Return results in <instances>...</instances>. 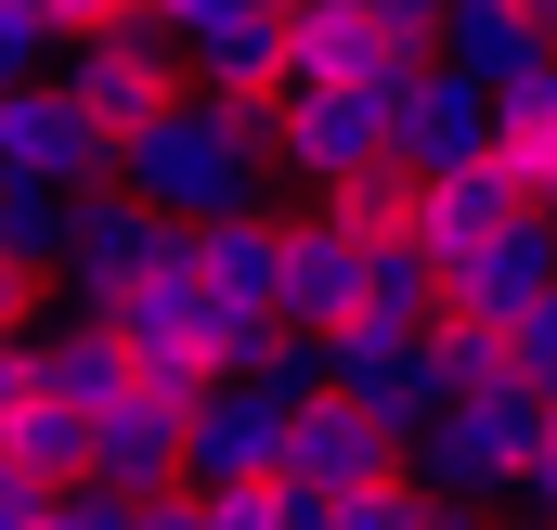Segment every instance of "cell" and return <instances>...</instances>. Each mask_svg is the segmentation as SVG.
I'll list each match as a JSON object with an SVG mask.
<instances>
[{"instance_id":"obj_1","label":"cell","mask_w":557,"mask_h":530,"mask_svg":"<svg viewBox=\"0 0 557 530\" xmlns=\"http://www.w3.org/2000/svg\"><path fill=\"white\" fill-rule=\"evenodd\" d=\"M260 168H273V155L234 130L208 91H195V104H169V117L131 142V194H156L169 220H234V207H260Z\"/></svg>"},{"instance_id":"obj_2","label":"cell","mask_w":557,"mask_h":530,"mask_svg":"<svg viewBox=\"0 0 557 530\" xmlns=\"http://www.w3.org/2000/svg\"><path fill=\"white\" fill-rule=\"evenodd\" d=\"M545 414H557V389H545V376H506V389L454 401V414L416 440V466L441 479V492L493 505V492H519V479H532V453H545Z\"/></svg>"},{"instance_id":"obj_3","label":"cell","mask_w":557,"mask_h":530,"mask_svg":"<svg viewBox=\"0 0 557 530\" xmlns=\"http://www.w3.org/2000/svg\"><path fill=\"white\" fill-rule=\"evenodd\" d=\"M65 91L91 104V130L131 155L169 104H195V52H182L169 26H117V39H78V52H65Z\"/></svg>"},{"instance_id":"obj_4","label":"cell","mask_w":557,"mask_h":530,"mask_svg":"<svg viewBox=\"0 0 557 530\" xmlns=\"http://www.w3.org/2000/svg\"><path fill=\"white\" fill-rule=\"evenodd\" d=\"M195 247V220H169L156 194L131 181H104V194H78V220H65V311H117L156 260H182Z\"/></svg>"},{"instance_id":"obj_5","label":"cell","mask_w":557,"mask_h":530,"mask_svg":"<svg viewBox=\"0 0 557 530\" xmlns=\"http://www.w3.org/2000/svg\"><path fill=\"white\" fill-rule=\"evenodd\" d=\"M376 155H403V78H376V91L285 78V181L337 194V181H350V168H376Z\"/></svg>"},{"instance_id":"obj_6","label":"cell","mask_w":557,"mask_h":530,"mask_svg":"<svg viewBox=\"0 0 557 530\" xmlns=\"http://www.w3.org/2000/svg\"><path fill=\"white\" fill-rule=\"evenodd\" d=\"M441 39L389 26L376 0H285V78H324V91H376V78H416Z\"/></svg>"},{"instance_id":"obj_7","label":"cell","mask_w":557,"mask_h":530,"mask_svg":"<svg viewBox=\"0 0 557 530\" xmlns=\"http://www.w3.org/2000/svg\"><path fill=\"white\" fill-rule=\"evenodd\" d=\"M0 168H39V181H65V194L131 181V155L91 130V104H78L65 78H0Z\"/></svg>"},{"instance_id":"obj_8","label":"cell","mask_w":557,"mask_h":530,"mask_svg":"<svg viewBox=\"0 0 557 530\" xmlns=\"http://www.w3.org/2000/svg\"><path fill=\"white\" fill-rule=\"evenodd\" d=\"M337 389L363 414H389L403 440H428L454 414V376H441V324H350L337 337Z\"/></svg>"},{"instance_id":"obj_9","label":"cell","mask_w":557,"mask_h":530,"mask_svg":"<svg viewBox=\"0 0 557 530\" xmlns=\"http://www.w3.org/2000/svg\"><path fill=\"white\" fill-rule=\"evenodd\" d=\"M298 466V401H273L260 376H221V389L195 401V492H221V479H285Z\"/></svg>"},{"instance_id":"obj_10","label":"cell","mask_w":557,"mask_h":530,"mask_svg":"<svg viewBox=\"0 0 557 530\" xmlns=\"http://www.w3.org/2000/svg\"><path fill=\"white\" fill-rule=\"evenodd\" d=\"M389 466H403V427H389V414H363L350 389L298 401V466H285V479H298L311 505H350V492H376Z\"/></svg>"},{"instance_id":"obj_11","label":"cell","mask_w":557,"mask_h":530,"mask_svg":"<svg viewBox=\"0 0 557 530\" xmlns=\"http://www.w3.org/2000/svg\"><path fill=\"white\" fill-rule=\"evenodd\" d=\"M493 117H506V91H493L480 65H454V52H428L416 78H403V155H416V168L493 155Z\"/></svg>"},{"instance_id":"obj_12","label":"cell","mask_w":557,"mask_h":530,"mask_svg":"<svg viewBox=\"0 0 557 530\" xmlns=\"http://www.w3.org/2000/svg\"><path fill=\"white\" fill-rule=\"evenodd\" d=\"M545 298H557V220H532V207H519L493 247L454 260V311H480V324H506V337H519Z\"/></svg>"},{"instance_id":"obj_13","label":"cell","mask_w":557,"mask_h":530,"mask_svg":"<svg viewBox=\"0 0 557 530\" xmlns=\"http://www.w3.org/2000/svg\"><path fill=\"white\" fill-rule=\"evenodd\" d=\"M195 285H208L234 324H285V220H260V207L195 220Z\"/></svg>"},{"instance_id":"obj_14","label":"cell","mask_w":557,"mask_h":530,"mask_svg":"<svg viewBox=\"0 0 557 530\" xmlns=\"http://www.w3.org/2000/svg\"><path fill=\"white\" fill-rule=\"evenodd\" d=\"M493 155H506L519 207H532V220H557V65H532V78H506V117H493Z\"/></svg>"},{"instance_id":"obj_15","label":"cell","mask_w":557,"mask_h":530,"mask_svg":"<svg viewBox=\"0 0 557 530\" xmlns=\"http://www.w3.org/2000/svg\"><path fill=\"white\" fill-rule=\"evenodd\" d=\"M441 52H454V65H480L493 91H506V78H532V65H557L545 39H532V13H519V0H454V13H441Z\"/></svg>"},{"instance_id":"obj_16","label":"cell","mask_w":557,"mask_h":530,"mask_svg":"<svg viewBox=\"0 0 557 530\" xmlns=\"http://www.w3.org/2000/svg\"><path fill=\"white\" fill-rule=\"evenodd\" d=\"M350 234H416V207H428V168L416 155H376V168H350L337 194H324Z\"/></svg>"},{"instance_id":"obj_17","label":"cell","mask_w":557,"mask_h":530,"mask_svg":"<svg viewBox=\"0 0 557 530\" xmlns=\"http://www.w3.org/2000/svg\"><path fill=\"white\" fill-rule=\"evenodd\" d=\"M311 530H441V479H428V466H389L376 492H350V505H311Z\"/></svg>"},{"instance_id":"obj_18","label":"cell","mask_w":557,"mask_h":530,"mask_svg":"<svg viewBox=\"0 0 557 530\" xmlns=\"http://www.w3.org/2000/svg\"><path fill=\"white\" fill-rule=\"evenodd\" d=\"M52 52H65V13L52 0H0V78H52Z\"/></svg>"},{"instance_id":"obj_19","label":"cell","mask_w":557,"mask_h":530,"mask_svg":"<svg viewBox=\"0 0 557 530\" xmlns=\"http://www.w3.org/2000/svg\"><path fill=\"white\" fill-rule=\"evenodd\" d=\"M39 530H143V492H117V479H78V492H65Z\"/></svg>"},{"instance_id":"obj_20","label":"cell","mask_w":557,"mask_h":530,"mask_svg":"<svg viewBox=\"0 0 557 530\" xmlns=\"http://www.w3.org/2000/svg\"><path fill=\"white\" fill-rule=\"evenodd\" d=\"M247 13H273V0H156V26L182 39V52H208L221 26H247Z\"/></svg>"},{"instance_id":"obj_21","label":"cell","mask_w":557,"mask_h":530,"mask_svg":"<svg viewBox=\"0 0 557 530\" xmlns=\"http://www.w3.org/2000/svg\"><path fill=\"white\" fill-rule=\"evenodd\" d=\"M52 13H65V52L78 39H117V26H156V0H52Z\"/></svg>"},{"instance_id":"obj_22","label":"cell","mask_w":557,"mask_h":530,"mask_svg":"<svg viewBox=\"0 0 557 530\" xmlns=\"http://www.w3.org/2000/svg\"><path fill=\"white\" fill-rule=\"evenodd\" d=\"M519 492H532V518L557 530V414H545V453H532V479H519Z\"/></svg>"},{"instance_id":"obj_23","label":"cell","mask_w":557,"mask_h":530,"mask_svg":"<svg viewBox=\"0 0 557 530\" xmlns=\"http://www.w3.org/2000/svg\"><path fill=\"white\" fill-rule=\"evenodd\" d=\"M519 350H532V376H545V389H557V298H545V311H532V324H519Z\"/></svg>"},{"instance_id":"obj_24","label":"cell","mask_w":557,"mask_h":530,"mask_svg":"<svg viewBox=\"0 0 557 530\" xmlns=\"http://www.w3.org/2000/svg\"><path fill=\"white\" fill-rule=\"evenodd\" d=\"M519 13H532V39H545V52H557V0H519Z\"/></svg>"}]
</instances>
